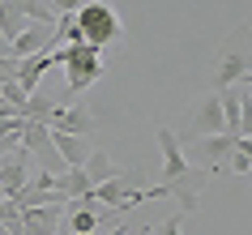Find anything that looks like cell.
<instances>
[{
    "label": "cell",
    "mask_w": 252,
    "mask_h": 235,
    "mask_svg": "<svg viewBox=\"0 0 252 235\" xmlns=\"http://www.w3.org/2000/svg\"><path fill=\"white\" fill-rule=\"evenodd\" d=\"M52 133H73V137H94L98 133V120L86 103H68V107H56L52 120H47Z\"/></svg>",
    "instance_id": "3"
},
{
    "label": "cell",
    "mask_w": 252,
    "mask_h": 235,
    "mask_svg": "<svg viewBox=\"0 0 252 235\" xmlns=\"http://www.w3.org/2000/svg\"><path fill=\"white\" fill-rule=\"evenodd\" d=\"M9 4L26 17L30 26H52V22H56V13H52V4H47V0H9Z\"/></svg>",
    "instance_id": "15"
},
{
    "label": "cell",
    "mask_w": 252,
    "mask_h": 235,
    "mask_svg": "<svg viewBox=\"0 0 252 235\" xmlns=\"http://www.w3.org/2000/svg\"><path fill=\"white\" fill-rule=\"evenodd\" d=\"M56 107H60V103H56L52 94H47V90L39 86V90H34V94L26 99V107H22V120H34V124H47Z\"/></svg>",
    "instance_id": "13"
},
{
    "label": "cell",
    "mask_w": 252,
    "mask_h": 235,
    "mask_svg": "<svg viewBox=\"0 0 252 235\" xmlns=\"http://www.w3.org/2000/svg\"><path fill=\"white\" fill-rule=\"evenodd\" d=\"M218 90H226V86H235V81H248V56L244 52H222V60H218Z\"/></svg>",
    "instance_id": "11"
},
{
    "label": "cell",
    "mask_w": 252,
    "mask_h": 235,
    "mask_svg": "<svg viewBox=\"0 0 252 235\" xmlns=\"http://www.w3.org/2000/svg\"><path fill=\"white\" fill-rule=\"evenodd\" d=\"M17 145H22V141H17V137H4V133H0V158H4V154H13Z\"/></svg>",
    "instance_id": "20"
},
{
    "label": "cell",
    "mask_w": 252,
    "mask_h": 235,
    "mask_svg": "<svg viewBox=\"0 0 252 235\" xmlns=\"http://www.w3.org/2000/svg\"><path fill=\"white\" fill-rule=\"evenodd\" d=\"M26 184H30V158H26V150L4 154V158H0V197H4V201H13Z\"/></svg>",
    "instance_id": "4"
},
{
    "label": "cell",
    "mask_w": 252,
    "mask_h": 235,
    "mask_svg": "<svg viewBox=\"0 0 252 235\" xmlns=\"http://www.w3.org/2000/svg\"><path fill=\"white\" fill-rule=\"evenodd\" d=\"M56 188L68 197V201H77V197H90L94 193V184H90V175L81 167H64L60 175H56Z\"/></svg>",
    "instance_id": "12"
},
{
    "label": "cell",
    "mask_w": 252,
    "mask_h": 235,
    "mask_svg": "<svg viewBox=\"0 0 252 235\" xmlns=\"http://www.w3.org/2000/svg\"><path fill=\"white\" fill-rule=\"evenodd\" d=\"M17 77V56L9 52V56H0V81H13Z\"/></svg>",
    "instance_id": "19"
},
{
    "label": "cell",
    "mask_w": 252,
    "mask_h": 235,
    "mask_svg": "<svg viewBox=\"0 0 252 235\" xmlns=\"http://www.w3.org/2000/svg\"><path fill=\"white\" fill-rule=\"evenodd\" d=\"M81 171H86V175H90V184L98 188V184H103V180H111V175H116L120 167L111 163V154H107V150H90V158L81 163Z\"/></svg>",
    "instance_id": "14"
},
{
    "label": "cell",
    "mask_w": 252,
    "mask_h": 235,
    "mask_svg": "<svg viewBox=\"0 0 252 235\" xmlns=\"http://www.w3.org/2000/svg\"><path fill=\"white\" fill-rule=\"evenodd\" d=\"M56 65V52H39V56H26V60H17V86L26 94H34L43 86V77H47V68Z\"/></svg>",
    "instance_id": "7"
},
{
    "label": "cell",
    "mask_w": 252,
    "mask_h": 235,
    "mask_svg": "<svg viewBox=\"0 0 252 235\" xmlns=\"http://www.w3.org/2000/svg\"><path fill=\"white\" fill-rule=\"evenodd\" d=\"M52 145H56V154L64 158V167H81L94 150L90 137H73V133H52Z\"/></svg>",
    "instance_id": "10"
},
{
    "label": "cell",
    "mask_w": 252,
    "mask_h": 235,
    "mask_svg": "<svg viewBox=\"0 0 252 235\" xmlns=\"http://www.w3.org/2000/svg\"><path fill=\"white\" fill-rule=\"evenodd\" d=\"M0 56H9V39H0Z\"/></svg>",
    "instance_id": "21"
},
{
    "label": "cell",
    "mask_w": 252,
    "mask_h": 235,
    "mask_svg": "<svg viewBox=\"0 0 252 235\" xmlns=\"http://www.w3.org/2000/svg\"><path fill=\"white\" fill-rule=\"evenodd\" d=\"M9 52H13L17 60L39 56V52H56V47H52V26H26L13 43H9Z\"/></svg>",
    "instance_id": "9"
},
{
    "label": "cell",
    "mask_w": 252,
    "mask_h": 235,
    "mask_svg": "<svg viewBox=\"0 0 252 235\" xmlns=\"http://www.w3.org/2000/svg\"><path fill=\"white\" fill-rule=\"evenodd\" d=\"M56 65H64L68 94H86L94 81L103 77V52H94L86 43H77V47H56Z\"/></svg>",
    "instance_id": "2"
},
{
    "label": "cell",
    "mask_w": 252,
    "mask_h": 235,
    "mask_svg": "<svg viewBox=\"0 0 252 235\" xmlns=\"http://www.w3.org/2000/svg\"><path fill=\"white\" fill-rule=\"evenodd\" d=\"M73 17L81 26V43L94 47V52H107V47H116L124 39V22H120L116 4H107V0H86Z\"/></svg>",
    "instance_id": "1"
},
{
    "label": "cell",
    "mask_w": 252,
    "mask_h": 235,
    "mask_svg": "<svg viewBox=\"0 0 252 235\" xmlns=\"http://www.w3.org/2000/svg\"><path fill=\"white\" fill-rule=\"evenodd\" d=\"M154 235H184V214H171L167 222H158V227H154Z\"/></svg>",
    "instance_id": "17"
},
{
    "label": "cell",
    "mask_w": 252,
    "mask_h": 235,
    "mask_svg": "<svg viewBox=\"0 0 252 235\" xmlns=\"http://www.w3.org/2000/svg\"><path fill=\"white\" fill-rule=\"evenodd\" d=\"M192 145H197V158L205 171H218L226 163V154L235 150V137L231 133H210V137H192Z\"/></svg>",
    "instance_id": "6"
},
{
    "label": "cell",
    "mask_w": 252,
    "mask_h": 235,
    "mask_svg": "<svg viewBox=\"0 0 252 235\" xmlns=\"http://www.w3.org/2000/svg\"><path fill=\"white\" fill-rule=\"evenodd\" d=\"M56 235H68V231H56Z\"/></svg>",
    "instance_id": "22"
},
{
    "label": "cell",
    "mask_w": 252,
    "mask_h": 235,
    "mask_svg": "<svg viewBox=\"0 0 252 235\" xmlns=\"http://www.w3.org/2000/svg\"><path fill=\"white\" fill-rule=\"evenodd\" d=\"M47 4H52V13H56V17H73L81 4H86V0H47Z\"/></svg>",
    "instance_id": "18"
},
{
    "label": "cell",
    "mask_w": 252,
    "mask_h": 235,
    "mask_svg": "<svg viewBox=\"0 0 252 235\" xmlns=\"http://www.w3.org/2000/svg\"><path fill=\"white\" fill-rule=\"evenodd\" d=\"M210 133H222V107H218V94H205L192 111V133L184 137H210Z\"/></svg>",
    "instance_id": "8"
},
{
    "label": "cell",
    "mask_w": 252,
    "mask_h": 235,
    "mask_svg": "<svg viewBox=\"0 0 252 235\" xmlns=\"http://www.w3.org/2000/svg\"><path fill=\"white\" fill-rule=\"evenodd\" d=\"M26 26H30V22H26L22 13H17V9L9 4V0H4V4H0V39H9V43H13L17 34L26 30Z\"/></svg>",
    "instance_id": "16"
},
{
    "label": "cell",
    "mask_w": 252,
    "mask_h": 235,
    "mask_svg": "<svg viewBox=\"0 0 252 235\" xmlns=\"http://www.w3.org/2000/svg\"><path fill=\"white\" fill-rule=\"evenodd\" d=\"M64 227V205H26L22 209V231L26 235H56Z\"/></svg>",
    "instance_id": "5"
}]
</instances>
